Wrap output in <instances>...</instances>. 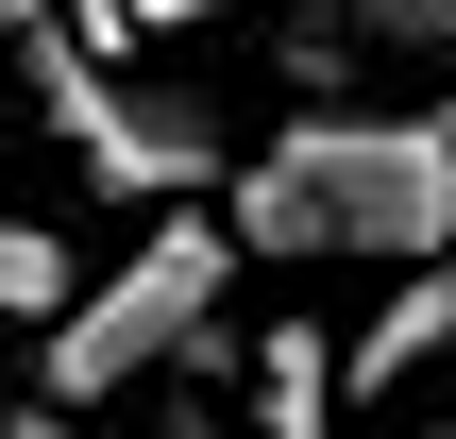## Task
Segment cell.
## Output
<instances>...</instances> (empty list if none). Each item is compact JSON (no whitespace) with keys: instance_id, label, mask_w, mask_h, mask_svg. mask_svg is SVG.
<instances>
[{"instance_id":"1","label":"cell","mask_w":456,"mask_h":439,"mask_svg":"<svg viewBox=\"0 0 456 439\" xmlns=\"http://www.w3.org/2000/svg\"><path fill=\"white\" fill-rule=\"evenodd\" d=\"M220 220L271 271H423V254H456V118H423V102H389V118L305 102L288 135H254L220 169Z\"/></svg>"},{"instance_id":"2","label":"cell","mask_w":456,"mask_h":439,"mask_svg":"<svg viewBox=\"0 0 456 439\" xmlns=\"http://www.w3.org/2000/svg\"><path fill=\"white\" fill-rule=\"evenodd\" d=\"M17 85H34V118H51V152L85 169V203H152V220H169V203L220 186V118H203L186 85H135L102 34H68V17L17 34Z\"/></svg>"},{"instance_id":"3","label":"cell","mask_w":456,"mask_h":439,"mask_svg":"<svg viewBox=\"0 0 456 439\" xmlns=\"http://www.w3.org/2000/svg\"><path fill=\"white\" fill-rule=\"evenodd\" d=\"M220 271H237V220L169 203V220H152V237H135V254H118L51 338H34V389H51V406H118L135 372H169V355L220 321Z\"/></svg>"},{"instance_id":"4","label":"cell","mask_w":456,"mask_h":439,"mask_svg":"<svg viewBox=\"0 0 456 439\" xmlns=\"http://www.w3.org/2000/svg\"><path fill=\"white\" fill-rule=\"evenodd\" d=\"M423 372H456V254L389 271V305H372V321H355V355H338V389H355V406H406Z\"/></svg>"},{"instance_id":"5","label":"cell","mask_w":456,"mask_h":439,"mask_svg":"<svg viewBox=\"0 0 456 439\" xmlns=\"http://www.w3.org/2000/svg\"><path fill=\"white\" fill-rule=\"evenodd\" d=\"M254 439H338V338H254Z\"/></svg>"},{"instance_id":"6","label":"cell","mask_w":456,"mask_h":439,"mask_svg":"<svg viewBox=\"0 0 456 439\" xmlns=\"http://www.w3.org/2000/svg\"><path fill=\"white\" fill-rule=\"evenodd\" d=\"M68 305H85V288H68V237H34V220L0 203V321H34V338H51Z\"/></svg>"},{"instance_id":"7","label":"cell","mask_w":456,"mask_h":439,"mask_svg":"<svg viewBox=\"0 0 456 439\" xmlns=\"http://www.w3.org/2000/svg\"><path fill=\"white\" fill-rule=\"evenodd\" d=\"M322 17H355V34H389V51H456V0H322Z\"/></svg>"},{"instance_id":"8","label":"cell","mask_w":456,"mask_h":439,"mask_svg":"<svg viewBox=\"0 0 456 439\" xmlns=\"http://www.w3.org/2000/svg\"><path fill=\"white\" fill-rule=\"evenodd\" d=\"M203 17H237V0H102V51L118 34H203Z\"/></svg>"},{"instance_id":"9","label":"cell","mask_w":456,"mask_h":439,"mask_svg":"<svg viewBox=\"0 0 456 439\" xmlns=\"http://www.w3.org/2000/svg\"><path fill=\"white\" fill-rule=\"evenodd\" d=\"M0 439H85V406H51V389H34V406H0Z\"/></svg>"},{"instance_id":"10","label":"cell","mask_w":456,"mask_h":439,"mask_svg":"<svg viewBox=\"0 0 456 439\" xmlns=\"http://www.w3.org/2000/svg\"><path fill=\"white\" fill-rule=\"evenodd\" d=\"M440 439H456V423H440Z\"/></svg>"}]
</instances>
